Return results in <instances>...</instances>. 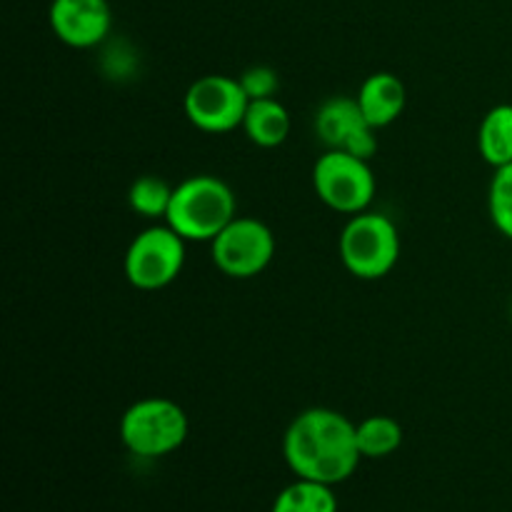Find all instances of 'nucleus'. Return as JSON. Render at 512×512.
I'll use <instances>...</instances> for the list:
<instances>
[{
	"instance_id": "4",
	"label": "nucleus",
	"mask_w": 512,
	"mask_h": 512,
	"mask_svg": "<svg viewBox=\"0 0 512 512\" xmlns=\"http://www.w3.org/2000/svg\"><path fill=\"white\" fill-rule=\"evenodd\" d=\"M188 415L168 398H143L120 418V440L138 458H165L188 440Z\"/></svg>"
},
{
	"instance_id": "18",
	"label": "nucleus",
	"mask_w": 512,
	"mask_h": 512,
	"mask_svg": "<svg viewBox=\"0 0 512 512\" xmlns=\"http://www.w3.org/2000/svg\"><path fill=\"white\" fill-rule=\"evenodd\" d=\"M240 85H243L250 100L275 98L280 88V78L268 65H253V68H248L240 75Z\"/></svg>"
},
{
	"instance_id": "15",
	"label": "nucleus",
	"mask_w": 512,
	"mask_h": 512,
	"mask_svg": "<svg viewBox=\"0 0 512 512\" xmlns=\"http://www.w3.org/2000/svg\"><path fill=\"white\" fill-rule=\"evenodd\" d=\"M270 512H338V498L333 485L298 478L280 490Z\"/></svg>"
},
{
	"instance_id": "16",
	"label": "nucleus",
	"mask_w": 512,
	"mask_h": 512,
	"mask_svg": "<svg viewBox=\"0 0 512 512\" xmlns=\"http://www.w3.org/2000/svg\"><path fill=\"white\" fill-rule=\"evenodd\" d=\"M170 200H173V188L165 180L155 178V175H143V178H138L130 185L128 203L133 208V213H138L140 218H165L170 208Z\"/></svg>"
},
{
	"instance_id": "1",
	"label": "nucleus",
	"mask_w": 512,
	"mask_h": 512,
	"mask_svg": "<svg viewBox=\"0 0 512 512\" xmlns=\"http://www.w3.org/2000/svg\"><path fill=\"white\" fill-rule=\"evenodd\" d=\"M283 458L295 478L340 485L358 470L355 423L330 408H308L295 415L283 438Z\"/></svg>"
},
{
	"instance_id": "11",
	"label": "nucleus",
	"mask_w": 512,
	"mask_h": 512,
	"mask_svg": "<svg viewBox=\"0 0 512 512\" xmlns=\"http://www.w3.org/2000/svg\"><path fill=\"white\" fill-rule=\"evenodd\" d=\"M358 103L373 128H388L403 115L408 103L405 83L393 73L368 75L358 90Z\"/></svg>"
},
{
	"instance_id": "12",
	"label": "nucleus",
	"mask_w": 512,
	"mask_h": 512,
	"mask_svg": "<svg viewBox=\"0 0 512 512\" xmlns=\"http://www.w3.org/2000/svg\"><path fill=\"white\" fill-rule=\"evenodd\" d=\"M243 130L258 148H278L290 135V113L278 98L250 100Z\"/></svg>"
},
{
	"instance_id": "6",
	"label": "nucleus",
	"mask_w": 512,
	"mask_h": 512,
	"mask_svg": "<svg viewBox=\"0 0 512 512\" xmlns=\"http://www.w3.org/2000/svg\"><path fill=\"white\" fill-rule=\"evenodd\" d=\"M183 235L175 233L168 223L145 228L133 238L125 253V278L138 290L168 288L185 265Z\"/></svg>"
},
{
	"instance_id": "17",
	"label": "nucleus",
	"mask_w": 512,
	"mask_h": 512,
	"mask_svg": "<svg viewBox=\"0 0 512 512\" xmlns=\"http://www.w3.org/2000/svg\"><path fill=\"white\" fill-rule=\"evenodd\" d=\"M488 210L495 228L512 240V163L495 170L488 190Z\"/></svg>"
},
{
	"instance_id": "10",
	"label": "nucleus",
	"mask_w": 512,
	"mask_h": 512,
	"mask_svg": "<svg viewBox=\"0 0 512 512\" xmlns=\"http://www.w3.org/2000/svg\"><path fill=\"white\" fill-rule=\"evenodd\" d=\"M50 28L68 48H95L103 43L113 25L108 0H53Z\"/></svg>"
},
{
	"instance_id": "5",
	"label": "nucleus",
	"mask_w": 512,
	"mask_h": 512,
	"mask_svg": "<svg viewBox=\"0 0 512 512\" xmlns=\"http://www.w3.org/2000/svg\"><path fill=\"white\" fill-rule=\"evenodd\" d=\"M313 188L315 195L335 213H363L375 198V175L370 160L345 150H325L315 160Z\"/></svg>"
},
{
	"instance_id": "3",
	"label": "nucleus",
	"mask_w": 512,
	"mask_h": 512,
	"mask_svg": "<svg viewBox=\"0 0 512 512\" xmlns=\"http://www.w3.org/2000/svg\"><path fill=\"white\" fill-rule=\"evenodd\" d=\"M400 258L398 225L383 213L363 210L350 215L340 233V260L360 280H380Z\"/></svg>"
},
{
	"instance_id": "13",
	"label": "nucleus",
	"mask_w": 512,
	"mask_h": 512,
	"mask_svg": "<svg viewBox=\"0 0 512 512\" xmlns=\"http://www.w3.org/2000/svg\"><path fill=\"white\" fill-rule=\"evenodd\" d=\"M480 155L495 170L512 163V105H495L485 113L478 128Z\"/></svg>"
},
{
	"instance_id": "8",
	"label": "nucleus",
	"mask_w": 512,
	"mask_h": 512,
	"mask_svg": "<svg viewBox=\"0 0 512 512\" xmlns=\"http://www.w3.org/2000/svg\"><path fill=\"white\" fill-rule=\"evenodd\" d=\"M250 98L240 78L230 75H203L188 88L183 98L185 115L203 133H230L243 128Z\"/></svg>"
},
{
	"instance_id": "14",
	"label": "nucleus",
	"mask_w": 512,
	"mask_h": 512,
	"mask_svg": "<svg viewBox=\"0 0 512 512\" xmlns=\"http://www.w3.org/2000/svg\"><path fill=\"white\" fill-rule=\"evenodd\" d=\"M355 440L363 458H388L403 445V425L390 415H370L355 423Z\"/></svg>"
},
{
	"instance_id": "9",
	"label": "nucleus",
	"mask_w": 512,
	"mask_h": 512,
	"mask_svg": "<svg viewBox=\"0 0 512 512\" xmlns=\"http://www.w3.org/2000/svg\"><path fill=\"white\" fill-rule=\"evenodd\" d=\"M360 110L358 98H330L315 115V133L328 150H345L370 160L378 153V135Z\"/></svg>"
},
{
	"instance_id": "7",
	"label": "nucleus",
	"mask_w": 512,
	"mask_h": 512,
	"mask_svg": "<svg viewBox=\"0 0 512 512\" xmlns=\"http://www.w3.org/2000/svg\"><path fill=\"white\" fill-rule=\"evenodd\" d=\"M210 253L220 273L248 280L270 265L275 255V235L263 220L235 215L228 228L210 243Z\"/></svg>"
},
{
	"instance_id": "2",
	"label": "nucleus",
	"mask_w": 512,
	"mask_h": 512,
	"mask_svg": "<svg viewBox=\"0 0 512 512\" xmlns=\"http://www.w3.org/2000/svg\"><path fill=\"white\" fill-rule=\"evenodd\" d=\"M235 215V193L225 180L193 175L173 188L165 223L188 243H213Z\"/></svg>"
}]
</instances>
